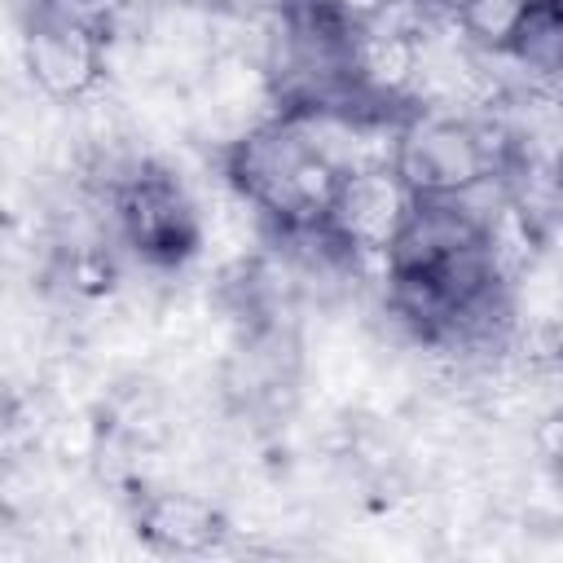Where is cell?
Returning a JSON list of instances; mask_svg holds the SVG:
<instances>
[{
    "instance_id": "1",
    "label": "cell",
    "mask_w": 563,
    "mask_h": 563,
    "mask_svg": "<svg viewBox=\"0 0 563 563\" xmlns=\"http://www.w3.org/2000/svg\"><path fill=\"white\" fill-rule=\"evenodd\" d=\"M224 176L268 220H277L282 229L308 233V229H321L325 207L343 180V167L317 141L308 114L282 110L277 119L229 141Z\"/></svg>"
},
{
    "instance_id": "2",
    "label": "cell",
    "mask_w": 563,
    "mask_h": 563,
    "mask_svg": "<svg viewBox=\"0 0 563 563\" xmlns=\"http://www.w3.org/2000/svg\"><path fill=\"white\" fill-rule=\"evenodd\" d=\"M391 167L405 176L413 198L466 194L501 172L488 132L453 114H413L405 128H396Z\"/></svg>"
},
{
    "instance_id": "3",
    "label": "cell",
    "mask_w": 563,
    "mask_h": 563,
    "mask_svg": "<svg viewBox=\"0 0 563 563\" xmlns=\"http://www.w3.org/2000/svg\"><path fill=\"white\" fill-rule=\"evenodd\" d=\"M114 216L123 242L154 268H176L198 251V211L176 176L163 167H132L114 185Z\"/></svg>"
},
{
    "instance_id": "4",
    "label": "cell",
    "mask_w": 563,
    "mask_h": 563,
    "mask_svg": "<svg viewBox=\"0 0 563 563\" xmlns=\"http://www.w3.org/2000/svg\"><path fill=\"white\" fill-rule=\"evenodd\" d=\"M409 211H413V189L405 185V176L391 163H365L343 172L317 233L347 255L387 260Z\"/></svg>"
},
{
    "instance_id": "5",
    "label": "cell",
    "mask_w": 563,
    "mask_h": 563,
    "mask_svg": "<svg viewBox=\"0 0 563 563\" xmlns=\"http://www.w3.org/2000/svg\"><path fill=\"white\" fill-rule=\"evenodd\" d=\"M22 62H26L31 84L48 101L75 106V101L92 97L97 84L106 79V35L40 9L26 26Z\"/></svg>"
},
{
    "instance_id": "6",
    "label": "cell",
    "mask_w": 563,
    "mask_h": 563,
    "mask_svg": "<svg viewBox=\"0 0 563 563\" xmlns=\"http://www.w3.org/2000/svg\"><path fill=\"white\" fill-rule=\"evenodd\" d=\"M343 57L356 92L365 101H391L413 88L422 75V40L413 26L378 18L369 26H352L343 35Z\"/></svg>"
},
{
    "instance_id": "7",
    "label": "cell",
    "mask_w": 563,
    "mask_h": 563,
    "mask_svg": "<svg viewBox=\"0 0 563 563\" xmlns=\"http://www.w3.org/2000/svg\"><path fill=\"white\" fill-rule=\"evenodd\" d=\"M136 537L163 554H207L224 541L229 523L220 506L198 493H150L136 506Z\"/></svg>"
},
{
    "instance_id": "8",
    "label": "cell",
    "mask_w": 563,
    "mask_h": 563,
    "mask_svg": "<svg viewBox=\"0 0 563 563\" xmlns=\"http://www.w3.org/2000/svg\"><path fill=\"white\" fill-rule=\"evenodd\" d=\"M506 53L523 70L559 84L563 79V0H528Z\"/></svg>"
},
{
    "instance_id": "9",
    "label": "cell",
    "mask_w": 563,
    "mask_h": 563,
    "mask_svg": "<svg viewBox=\"0 0 563 563\" xmlns=\"http://www.w3.org/2000/svg\"><path fill=\"white\" fill-rule=\"evenodd\" d=\"M523 9H528V0H466L453 22L462 26V35L471 44L493 48V53H506V44H510Z\"/></svg>"
},
{
    "instance_id": "10",
    "label": "cell",
    "mask_w": 563,
    "mask_h": 563,
    "mask_svg": "<svg viewBox=\"0 0 563 563\" xmlns=\"http://www.w3.org/2000/svg\"><path fill=\"white\" fill-rule=\"evenodd\" d=\"M40 9L53 13V18L79 22V26H88V31H101V35L110 40V31H114V22L123 18L128 0H40Z\"/></svg>"
},
{
    "instance_id": "11",
    "label": "cell",
    "mask_w": 563,
    "mask_h": 563,
    "mask_svg": "<svg viewBox=\"0 0 563 563\" xmlns=\"http://www.w3.org/2000/svg\"><path fill=\"white\" fill-rule=\"evenodd\" d=\"M180 4L207 18H251L260 9V0H180Z\"/></svg>"
},
{
    "instance_id": "12",
    "label": "cell",
    "mask_w": 563,
    "mask_h": 563,
    "mask_svg": "<svg viewBox=\"0 0 563 563\" xmlns=\"http://www.w3.org/2000/svg\"><path fill=\"white\" fill-rule=\"evenodd\" d=\"M422 4H427V9H440V13H449V18H457L466 0H422Z\"/></svg>"
},
{
    "instance_id": "13",
    "label": "cell",
    "mask_w": 563,
    "mask_h": 563,
    "mask_svg": "<svg viewBox=\"0 0 563 563\" xmlns=\"http://www.w3.org/2000/svg\"><path fill=\"white\" fill-rule=\"evenodd\" d=\"M559 101H563V79H559Z\"/></svg>"
},
{
    "instance_id": "14",
    "label": "cell",
    "mask_w": 563,
    "mask_h": 563,
    "mask_svg": "<svg viewBox=\"0 0 563 563\" xmlns=\"http://www.w3.org/2000/svg\"><path fill=\"white\" fill-rule=\"evenodd\" d=\"M559 167H563V145H559Z\"/></svg>"
}]
</instances>
